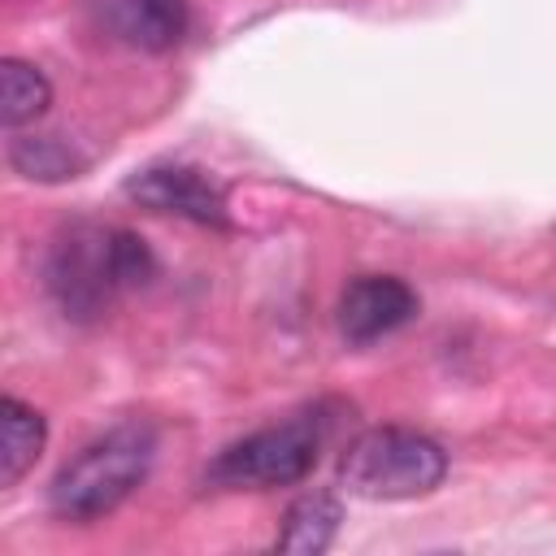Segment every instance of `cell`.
Listing matches in <instances>:
<instances>
[{"label":"cell","instance_id":"6da1fadb","mask_svg":"<svg viewBox=\"0 0 556 556\" xmlns=\"http://www.w3.org/2000/svg\"><path fill=\"white\" fill-rule=\"evenodd\" d=\"M152 274V248L122 226H70L48 252V291L74 321H96L117 291H135Z\"/></svg>","mask_w":556,"mask_h":556},{"label":"cell","instance_id":"7a4b0ae2","mask_svg":"<svg viewBox=\"0 0 556 556\" xmlns=\"http://www.w3.org/2000/svg\"><path fill=\"white\" fill-rule=\"evenodd\" d=\"M156 434L148 421L113 426L109 434L78 447L52 478L48 504L61 521H100L113 513L152 469Z\"/></svg>","mask_w":556,"mask_h":556},{"label":"cell","instance_id":"3957f363","mask_svg":"<svg viewBox=\"0 0 556 556\" xmlns=\"http://www.w3.org/2000/svg\"><path fill=\"white\" fill-rule=\"evenodd\" d=\"M447 478V452L421 430L374 426L339 456V482L361 500H417Z\"/></svg>","mask_w":556,"mask_h":556},{"label":"cell","instance_id":"277c9868","mask_svg":"<svg viewBox=\"0 0 556 556\" xmlns=\"http://www.w3.org/2000/svg\"><path fill=\"white\" fill-rule=\"evenodd\" d=\"M326 430H330V417L321 408L295 413V417L265 426V430H252L213 456V465L204 469V482L226 486V491L295 486L313 473L317 452L326 443Z\"/></svg>","mask_w":556,"mask_h":556},{"label":"cell","instance_id":"5b68a950","mask_svg":"<svg viewBox=\"0 0 556 556\" xmlns=\"http://www.w3.org/2000/svg\"><path fill=\"white\" fill-rule=\"evenodd\" d=\"M122 191L130 200H139L143 208H152V213H174V217H187V222L213 226V230L226 226V195L217 191V182L204 169H191V165H148V169L130 174Z\"/></svg>","mask_w":556,"mask_h":556},{"label":"cell","instance_id":"8992f818","mask_svg":"<svg viewBox=\"0 0 556 556\" xmlns=\"http://www.w3.org/2000/svg\"><path fill=\"white\" fill-rule=\"evenodd\" d=\"M417 291L395 274H361L339 295V330L348 343H374L417 317Z\"/></svg>","mask_w":556,"mask_h":556},{"label":"cell","instance_id":"52a82bcc","mask_svg":"<svg viewBox=\"0 0 556 556\" xmlns=\"http://www.w3.org/2000/svg\"><path fill=\"white\" fill-rule=\"evenodd\" d=\"M100 22L139 52H169L187 35V0H96Z\"/></svg>","mask_w":556,"mask_h":556},{"label":"cell","instance_id":"ba28073f","mask_svg":"<svg viewBox=\"0 0 556 556\" xmlns=\"http://www.w3.org/2000/svg\"><path fill=\"white\" fill-rule=\"evenodd\" d=\"M343 521V504L330 491H304L287 513H282V530L274 539L278 552H295V556H317L334 543Z\"/></svg>","mask_w":556,"mask_h":556},{"label":"cell","instance_id":"9c48e42d","mask_svg":"<svg viewBox=\"0 0 556 556\" xmlns=\"http://www.w3.org/2000/svg\"><path fill=\"white\" fill-rule=\"evenodd\" d=\"M48 439V421L39 408L22 404L17 395L0 400V486H17L26 469L39 460Z\"/></svg>","mask_w":556,"mask_h":556},{"label":"cell","instance_id":"30bf717a","mask_svg":"<svg viewBox=\"0 0 556 556\" xmlns=\"http://www.w3.org/2000/svg\"><path fill=\"white\" fill-rule=\"evenodd\" d=\"M52 104V83L43 78V70H35L30 61L4 56L0 61V117L9 130L30 126L48 113Z\"/></svg>","mask_w":556,"mask_h":556},{"label":"cell","instance_id":"8fae6325","mask_svg":"<svg viewBox=\"0 0 556 556\" xmlns=\"http://www.w3.org/2000/svg\"><path fill=\"white\" fill-rule=\"evenodd\" d=\"M9 165L35 182H61V178H78L87 169V156L61 135H17L9 143Z\"/></svg>","mask_w":556,"mask_h":556}]
</instances>
